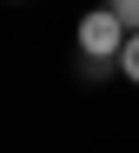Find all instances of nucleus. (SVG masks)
<instances>
[{"label": "nucleus", "instance_id": "1", "mask_svg": "<svg viewBox=\"0 0 139 153\" xmlns=\"http://www.w3.org/2000/svg\"><path fill=\"white\" fill-rule=\"evenodd\" d=\"M132 33L119 27V13L113 7H93L86 20H79V53H86V67H119V47Z\"/></svg>", "mask_w": 139, "mask_h": 153}, {"label": "nucleus", "instance_id": "2", "mask_svg": "<svg viewBox=\"0 0 139 153\" xmlns=\"http://www.w3.org/2000/svg\"><path fill=\"white\" fill-rule=\"evenodd\" d=\"M119 73H126V80H132V87H139V33H132V40L119 47Z\"/></svg>", "mask_w": 139, "mask_h": 153}, {"label": "nucleus", "instance_id": "3", "mask_svg": "<svg viewBox=\"0 0 139 153\" xmlns=\"http://www.w3.org/2000/svg\"><path fill=\"white\" fill-rule=\"evenodd\" d=\"M106 7L119 13V27H126V33H139V0H106Z\"/></svg>", "mask_w": 139, "mask_h": 153}]
</instances>
